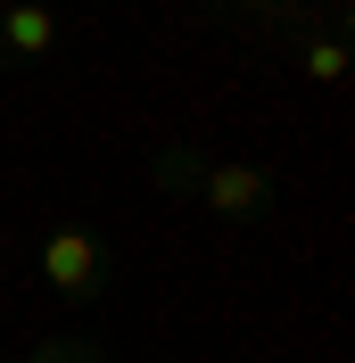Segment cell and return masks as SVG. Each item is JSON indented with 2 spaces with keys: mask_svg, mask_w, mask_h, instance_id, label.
<instances>
[{
  "mask_svg": "<svg viewBox=\"0 0 355 363\" xmlns=\"http://www.w3.org/2000/svg\"><path fill=\"white\" fill-rule=\"evenodd\" d=\"M108 272H116V256H108V240L99 231H83V223H58L42 240V281L67 306H91V297H108Z\"/></svg>",
  "mask_w": 355,
  "mask_h": 363,
  "instance_id": "obj_1",
  "label": "cell"
},
{
  "mask_svg": "<svg viewBox=\"0 0 355 363\" xmlns=\"http://www.w3.org/2000/svg\"><path fill=\"white\" fill-rule=\"evenodd\" d=\"M199 206L215 215V223H265V215H273V174L248 165V157H207Z\"/></svg>",
  "mask_w": 355,
  "mask_h": 363,
  "instance_id": "obj_2",
  "label": "cell"
},
{
  "mask_svg": "<svg viewBox=\"0 0 355 363\" xmlns=\"http://www.w3.org/2000/svg\"><path fill=\"white\" fill-rule=\"evenodd\" d=\"M58 50V17H50L42 0H9L0 9V67H33Z\"/></svg>",
  "mask_w": 355,
  "mask_h": 363,
  "instance_id": "obj_3",
  "label": "cell"
},
{
  "mask_svg": "<svg viewBox=\"0 0 355 363\" xmlns=\"http://www.w3.org/2000/svg\"><path fill=\"white\" fill-rule=\"evenodd\" d=\"M199 174H207V157L190 149V140H174V149H157V165H149V182L165 190V199H199Z\"/></svg>",
  "mask_w": 355,
  "mask_h": 363,
  "instance_id": "obj_4",
  "label": "cell"
},
{
  "mask_svg": "<svg viewBox=\"0 0 355 363\" xmlns=\"http://www.w3.org/2000/svg\"><path fill=\"white\" fill-rule=\"evenodd\" d=\"M297 58H306V74L314 83H347V33H297Z\"/></svg>",
  "mask_w": 355,
  "mask_h": 363,
  "instance_id": "obj_5",
  "label": "cell"
},
{
  "mask_svg": "<svg viewBox=\"0 0 355 363\" xmlns=\"http://www.w3.org/2000/svg\"><path fill=\"white\" fill-rule=\"evenodd\" d=\"M25 363H108V347H99V339H83V330H58V339H42Z\"/></svg>",
  "mask_w": 355,
  "mask_h": 363,
  "instance_id": "obj_6",
  "label": "cell"
},
{
  "mask_svg": "<svg viewBox=\"0 0 355 363\" xmlns=\"http://www.w3.org/2000/svg\"><path fill=\"white\" fill-rule=\"evenodd\" d=\"M223 9H248V17H273V25L297 17V0H223Z\"/></svg>",
  "mask_w": 355,
  "mask_h": 363,
  "instance_id": "obj_7",
  "label": "cell"
},
{
  "mask_svg": "<svg viewBox=\"0 0 355 363\" xmlns=\"http://www.w3.org/2000/svg\"><path fill=\"white\" fill-rule=\"evenodd\" d=\"M0 363H25V355H0Z\"/></svg>",
  "mask_w": 355,
  "mask_h": 363,
  "instance_id": "obj_8",
  "label": "cell"
},
{
  "mask_svg": "<svg viewBox=\"0 0 355 363\" xmlns=\"http://www.w3.org/2000/svg\"><path fill=\"white\" fill-rule=\"evenodd\" d=\"M42 9H58V0H42Z\"/></svg>",
  "mask_w": 355,
  "mask_h": 363,
  "instance_id": "obj_9",
  "label": "cell"
}]
</instances>
